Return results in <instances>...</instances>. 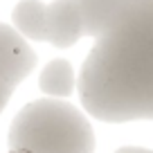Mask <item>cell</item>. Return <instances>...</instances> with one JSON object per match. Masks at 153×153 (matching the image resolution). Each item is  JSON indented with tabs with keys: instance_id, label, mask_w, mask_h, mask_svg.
<instances>
[{
	"instance_id": "cell-1",
	"label": "cell",
	"mask_w": 153,
	"mask_h": 153,
	"mask_svg": "<svg viewBox=\"0 0 153 153\" xmlns=\"http://www.w3.org/2000/svg\"><path fill=\"white\" fill-rule=\"evenodd\" d=\"M76 90L83 110L101 122L153 120V0H124L95 38Z\"/></svg>"
},
{
	"instance_id": "cell-2",
	"label": "cell",
	"mask_w": 153,
	"mask_h": 153,
	"mask_svg": "<svg viewBox=\"0 0 153 153\" xmlns=\"http://www.w3.org/2000/svg\"><path fill=\"white\" fill-rule=\"evenodd\" d=\"M7 153H95V131L76 106L43 97L11 120Z\"/></svg>"
},
{
	"instance_id": "cell-3",
	"label": "cell",
	"mask_w": 153,
	"mask_h": 153,
	"mask_svg": "<svg viewBox=\"0 0 153 153\" xmlns=\"http://www.w3.org/2000/svg\"><path fill=\"white\" fill-rule=\"evenodd\" d=\"M38 56L11 25L0 23V81L18 86L34 72Z\"/></svg>"
},
{
	"instance_id": "cell-4",
	"label": "cell",
	"mask_w": 153,
	"mask_h": 153,
	"mask_svg": "<svg viewBox=\"0 0 153 153\" xmlns=\"http://www.w3.org/2000/svg\"><path fill=\"white\" fill-rule=\"evenodd\" d=\"M83 38V23L72 0H52L45 5V43L68 50Z\"/></svg>"
},
{
	"instance_id": "cell-5",
	"label": "cell",
	"mask_w": 153,
	"mask_h": 153,
	"mask_svg": "<svg viewBox=\"0 0 153 153\" xmlns=\"http://www.w3.org/2000/svg\"><path fill=\"white\" fill-rule=\"evenodd\" d=\"M74 86H76L74 68L65 59L48 61L38 74V88L50 99H68L74 92Z\"/></svg>"
},
{
	"instance_id": "cell-6",
	"label": "cell",
	"mask_w": 153,
	"mask_h": 153,
	"mask_svg": "<svg viewBox=\"0 0 153 153\" xmlns=\"http://www.w3.org/2000/svg\"><path fill=\"white\" fill-rule=\"evenodd\" d=\"M11 27L25 41L45 43V2L43 0H20L11 11Z\"/></svg>"
},
{
	"instance_id": "cell-7",
	"label": "cell",
	"mask_w": 153,
	"mask_h": 153,
	"mask_svg": "<svg viewBox=\"0 0 153 153\" xmlns=\"http://www.w3.org/2000/svg\"><path fill=\"white\" fill-rule=\"evenodd\" d=\"M79 9L83 23V36L97 38L108 23L113 20V16L120 11V7L124 5V0H72Z\"/></svg>"
},
{
	"instance_id": "cell-8",
	"label": "cell",
	"mask_w": 153,
	"mask_h": 153,
	"mask_svg": "<svg viewBox=\"0 0 153 153\" xmlns=\"http://www.w3.org/2000/svg\"><path fill=\"white\" fill-rule=\"evenodd\" d=\"M14 90H16V88L11 86V83L0 81V113H2V110H5V106L9 104V99H11V95H14Z\"/></svg>"
},
{
	"instance_id": "cell-9",
	"label": "cell",
	"mask_w": 153,
	"mask_h": 153,
	"mask_svg": "<svg viewBox=\"0 0 153 153\" xmlns=\"http://www.w3.org/2000/svg\"><path fill=\"white\" fill-rule=\"evenodd\" d=\"M115 153H153L151 149H142V146H122Z\"/></svg>"
}]
</instances>
